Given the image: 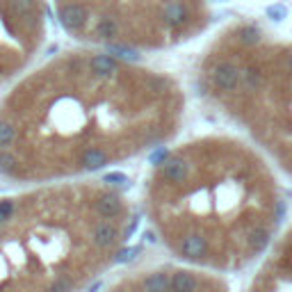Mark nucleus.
<instances>
[{
    "mask_svg": "<svg viewBox=\"0 0 292 292\" xmlns=\"http://www.w3.org/2000/svg\"><path fill=\"white\" fill-rule=\"evenodd\" d=\"M60 26L87 46L158 51L203 32L208 0H53Z\"/></svg>",
    "mask_w": 292,
    "mask_h": 292,
    "instance_id": "4",
    "label": "nucleus"
},
{
    "mask_svg": "<svg viewBox=\"0 0 292 292\" xmlns=\"http://www.w3.org/2000/svg\"><path fill=\"white\" fill-rule=\"evenodd\" d=\"M46 0H0V85L18 76L46 39Z\"/></svg>",
    "mask_w": 292,
    "mask_h": 292,
    "instance_id": "5",
    "label": "nucleus"
},
{
    "mask_svg": "<svg viewBox=\"0 0 292 292\" xmlns=\"http://www.w3.org/2000/svg\"><path fill=\"white\" fill-rule=\"evenodd\" d=\"M183 110L164 73L99 46L62 53L0 101V176L43 185L101 172L169 142Z\"/></svg>",
    "mask_w": 292,
    "mask_h": 292,
    "instance_id": "1",
    "label": "nucleus"
},
{
    "mask_svg": "<svg viewBox=\"0 0 292 292\" xmlns=\"http://www.w3.org/2000/svg\"><path fill=\"white\" fill-rule=\"evenodd\" d=\"M110 181L0 197V290H78L119 262L137 212Z\"/></svg>",
    "mask_w": 292,
    "mask_h": 292,
    "instance_id": "3",
    "label": "nucleus"
},
{
    "mask_svg": "<svg viewBox=\"0 0 292 292\" xmlns=\"http://www.w3.org/2000/svg\"><path fill=\"white\" fill-rule=\"evenodd\" d=\"M146 215L178 260L240 272L270 249L285 201L267 160L226 135L167 151L146 185Z\"/></svg>",
    "mask_w": 292,
    "mask_h": 292,
    "instance_id": "2",
    "label": "nucleus"
}]
</instances>
